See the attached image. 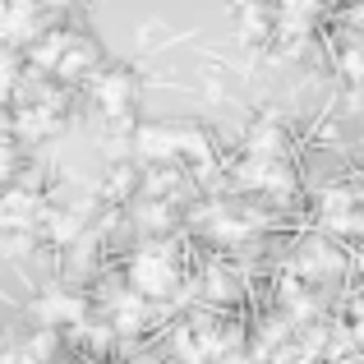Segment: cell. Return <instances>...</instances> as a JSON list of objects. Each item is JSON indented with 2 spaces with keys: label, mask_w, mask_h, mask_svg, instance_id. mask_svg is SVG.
Masks as SVG:
<instances>
[{
  "label": "cell",
  "mask_w": 364,
  "mask_h": 364,
  "mask_svg": "<svg viewBox=\"0 0 364 364\" xmlns=\"http://www.w3.org/2000/svg\"><path fill=\"white\" fill-rule=\"evenodd\" d=\"M171 282H176V272H171L166 263H157L152 254H143L139 263H134V286H139V295H166Z\"/></svg>",
  "instance_id": "6da1fadb"
}]
</instances>
